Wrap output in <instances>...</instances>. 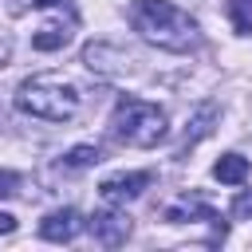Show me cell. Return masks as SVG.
Here are the masks:
<instances>
[{
    "mask_svg": "<svg viewBox=\"0 0 252 252\" xmlns=\"http://www.w3.org/2000/svg\"><path fill=\"white\" fill-rule=\"evenodd\" d=\"M83 63H87L94 75L114 79V75H122V71L130 67V55H126L122 47H114V43H87V47H83Z\"/></svg>",
    "mask_w": 252,
    "mask_h": 252,
    "instance_id": "obj_6",
    "label": "cell"
},
{
    "mask_svg": "<svg viewBox=\"0 0 252 252\" xmlns=\"http://www.w3.org/2000/svg\"><path fill=\"white\" fill-rule=\"evenodd\" d=\"M8 59H12V35L0 28V67H8Z\"/></svg>",
    "mask_w": 252,
    "mask_h": 252,
    "instance_id": "obj_16",
    "label": "cell"
},
{
    "mask_svg": "<svg viewBox=\"0 0 252 252\" xmlns=\"http://www.w3.org/2000/svg\"><path fill=\"white\" fill-rule=\"evenodd\" d=\"M213 177H217L220 185H240V181L248 177V158H240V154H224V158H217Z\"/></svg>",
    "mask_w": 252,
    "mask_h": 252,
    "instance_id": "obj_10",
    "label": "cell"
},
{
    "mask_svg": "<svg viewBox=\"0 0 252 252\" xmlns=\"http://www.w3.org/2000/svg\"><path fill=\"white\" fill-rule=\"evenodd\" d=\"M87 228H91V236H94L102 248H118V244H126V236H130V217H126V213H114V209H98V213L87 220Z\"/></svg>",
    "mask_w": 252,
    "mask_h": 252,
    "instance_id": "obj_5",
    "label": "cell"
},
{
    "mask_svg": "<svg viewBox=\"0 0 252 252\" xmlns=\"http://www.w3.org/2000/svg\"><path fill=\"white\" fill-rule=\"evenodd\" d=\"M169 134V118L158 102H146V98H118L114 114H110V138L122 142V146H134V150H154L158 142H165Z\"/></svg>",
    "mask_w": 252,
    "mask_h": 252,
    "instance_id": "obj_2",
    "label": "cell"
},
{
    "mask_svg": "<svg viewBox=\"0 0 252 252\" xmlns=\"http://www.w3.org/2000/svg\"><path fill=\"white\" fill-rule=\"evenodd\" d=\"M213 217H217V209L209 201H201L197 193H185L173 205H165V220H173V224H181V220H213Z\"/></svg>",
    "mask_w": 252,
    "mask_h": 252,
    "instance_id": "obj_8",
    "label": "cell"
},
{
    "mask_svg": "<svg viewBox=\"0 0 252 252\" xmlns=\"http://www.w3.org/2000/svg\"><path fill=\"white\" fill-rule=\"evenodd\" d=\"M150 181H154V173H146V169H138V173H110V177H102L98 193H102L106 205H126V201L142 197V189Z\"/></svg>",
    "mask_w": 252,
    "mask_h": 252,
    "instance_id": "obj_4",
    "label": "cell"
},
{
    "mask_svg": "<svg viewBox=\"0 0 252 252\" xmlns=\"http://www.w3.org/2000/svg\"><path fill=\"white\" fill-rule=\"evenodd\" d=\"M217 118H220V110L213 106V102H205L193 118H189V130H185V146H197L201 138H209L213 134V126H217Z\"/></svg>",
    "mask_w": 252,
    "mask_h": 252,
    "instance_id": "obj_9",
    "label": "cell"
},
{
    "mask_svg": "<svg viewBox=\"0 0 252 252\" xmlns=\"http://www.w3.org/2000/svg\"><path fill=\"white\" fill-rule=\"evenodd\" d=\"M63 161H67L71 169H87V165H98V161H102V150H98V146H75Z\"/></svg>",
    "mask_w": 252,
    "mask_h": 252,
    "instance_id": "obj_12",
    "label": "cell"
},
{
    "mask_svg": "<svg viewBox=\"0 0 252 252\" xmlns=\"http://www.w3.org/2000/svg\"><path fill=\"white\" fill-rule=\"evenodd\" d=\"M232 217H240V220H252V189L236 193V201H232Z\"/></svg>",
    "mask_w": 252,
    "mask_h": 252,
    "instance_id": "obj_14",
    "label": "cell"
},
{
    "mask_svg": "<svg viewBox=\"0 0 252 252\" xmlns=\"http://www.w3.org/2000/svg\"><path fill=\"white\" fill-rule=\"evenodd\" d=\"M16 232V217L12 213H0V236H12Z\"/></svg>",
    "mask_w": 252,
    "mask_h": 252,
    "instance_id": "obj_17",
    "label": "cell"
},
{
    "mask_svg": "<svg viewBox=\"0 0 252 252\" xmlns=\"http://www.w3.org/2000/svg\"><path fill=\"white\" fill-rule=\"evenodd\" d=\"M228 16L240 35H252V0H228Z\"/></svg>",
    "mask_w": 252,
    "mask_h": 252,
    "instance_id": "obj_13",
    "label": "cell"
},
{
    "mask_svg": "<svg viewBox=\"0 0 252 252\" xmlns=\"http://www.w3.org/2000/svg\"><path fill=\"white\" fill-rule=\"evenodd\" d=\"M12 193H20V173L0 169V197H12Z\"/></svg>",
    "mask_w": 252,
    "mask_h": 252,
    "instance_id": "obj_15",
    "label": "cell"
},
{
    "mask_svg": "<svg viewBox=\"0 0 252 252\" xmlns=\"http://www.w3.org/2000/svg\"><path fill=\"white\" fill-rule=\"evenodd\" d=\"M16 106L32 118L67 122L79 114V91H75V83L59 79V75H32L16 87Z\"/></svg>",
    "mask_w": 252,
    "mask_h": 252,
    "instance_id": "obj_3",
    "label": "cell"
},
{
    "mask_svg": "<svg viewBox=\"0 0 252 252\" xmlns=\"http://www.w3.org/2000/svg\"><path fill=\"white\" fill-rule=\"evenodd\" d=\"M67 39H71V28H67V24H43V28H35L32 47H35V51H59Z\"/></svg>",
    "mask_w": 252,
    "mask_h": 252,
    "instance_id": "obj_11",
    "label": "cell"
},
{
    "mask_svg": "<svg viewBox=\"0 0 252 252\" xmlns=\"http://www.w3.org/2000/svg\"><path fill=\"white\" fill-rule=\"evenodd\" d=\"M130 28L165 51H193L201 43V28L189 12H181L173 0H134L130 4Z\"/></svg>",
    "mask_w": 252,
    "mask_h": 252,
    "instance_id": "obj_1",
    "label": "cell"
},
{
    "mask_svg": "<svg viewBox=\"0 0 252 252\" xmlns=\"http://www.w3.org/2000/svg\"><path fill=\"white\" fill-rule=\"evenodd\" d=\"M79 232H83V217H79L75 209H55V213H47V217L39 220V236L51 240V244H67V240H75Z\"/></svg>",
    "mask_w": 252,
    "mask_h": 252,
    "instance_id": "obj_7",
    "label": "cell"
},
{
    "mask_svg": "<svg viewBox=\"0 0 252 252\" xmlns=\"http://www.w3.org/2000/svg\"><path fill=\"white\" fill-rule=\"evenodd\" d=\"M35 8H51V4H59V0H32Z\"/></svg>",
    "mask_w": 252,
    "mask_h": 252,
    "instance_id": "obj_18",
    "label": "cell"
}]
</instances>
